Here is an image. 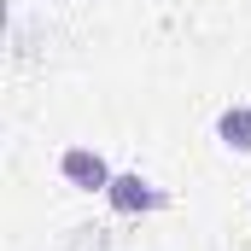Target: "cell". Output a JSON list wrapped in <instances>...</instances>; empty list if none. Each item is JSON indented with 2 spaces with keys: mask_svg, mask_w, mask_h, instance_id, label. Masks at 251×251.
<instances>
[{
  "mask_svg": "<svg viewBox=\"0 0 251 251\" xmlns=\"http://www.w3.org/2000/svg\"><path fill=\"white\" fill-rule=\"evenodd\" d=\"M59 176L70 181V187H82V193H105L117 170H111V164H105L94 146H70V152L59 158Z\"/></svg>",
  "mask_w": 251,
  "mask_h": 251,
  "instance_id": "1",
  "label": "cell"
},
{
  "mask_svg": "<svg viewBox=\"0 0 251 251\" xmlns=\"http://www.w3.org/2000/svg\"><path fill=\"white\" fill-rule=\"evenodd\" d=\"M105 199H111V210H117V216H140V210H164V204H170L164 187H152L146 176H111Z\"/></svg>",
  "mask_w": 251,
  "mask_h": 251,
  "instance_id": "2",
  "label": "cell"
},
{
  "mask_svg": "<svg viewBox=\"0 0 251 251\" xmlns=\"http://www.w3.org/2000/svg\"><path fill=\"white\" fill-rule=\"evenodd\" d=\"M216 140H222L228 152H251V105H228V111L216 117Z\"/></svg>",
  "mask_w": 251,
  "mask_h": 251,
  "instance_id": "3",
  "label": "cell"
}]
</instances>
